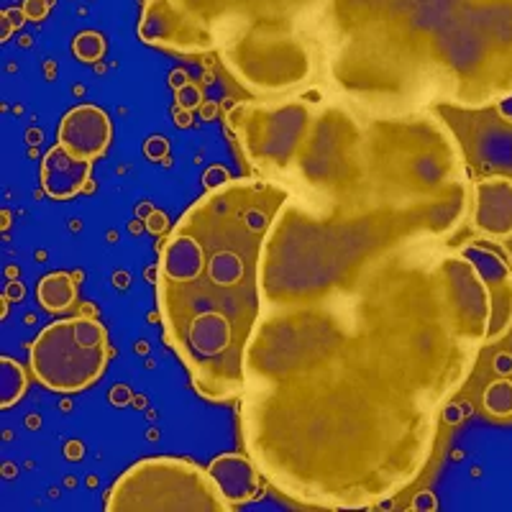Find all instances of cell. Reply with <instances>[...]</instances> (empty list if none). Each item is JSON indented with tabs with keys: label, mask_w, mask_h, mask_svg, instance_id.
Here are the masks:
<instances>
[{
	"label": "cell",
	"mask_w": 512,
	"mask_h": 512,
	"mask_svg": "<svg viewBox=\"0 0 512 512\" xmlns=\"http://www.w3.org/2000/svg\"><path fill=\"white\" fill-rule=\"evenodd\" d=\"M287 198L280 180H228L192 203L159 249L164 341L205 400L244 395L246 349L262 313L264 244Z\"/></svg>",
	"instance_id": "obj_1"
},
{
	"label": "cell",
	"mask_w": 512,
	"mask_h": 512,
	"mask_svg": "<svg viewBox=\"0 0 512 512\" xmlns=\"http://www.w3.org/2000/svg\"><path fill=\"white\" fill-rule=\"evenodd\" d=\"M108 512H228L210 472L195 461L154 456L128 466L105 497Z\"/></svg>",
	"instance_id": "obj_2"
},
{
	"label": "cell",
	"mask_w": 512,
	"mask_h": 512,
	"mask_svg": "<svg viewBox=\"0 0 512 512\" xmlns=\"http://www.w3.org/2000/svg\"><path fill=\"white\" fill-rule=\"evenodd\" d=\"M108 356L111 349L103 323L80 315L57 320L36 336L29 349V367L47 390L70 395L103 377Z\"/></svg>",
	"instance_id": "obj_3"
},
{
	"label": "cell",
	"mask_w": 512,
	"mask_h": 512,
	"mask_svg": "<svg viewBox=\"0 0 512 512\" xmlns=\"http://www.w3.org/2000/svg\"><path fill=\"white\" fill-rule=\"evenodd\" d=\"M111 139V118L93 103L77 105V108H72V111L62 118V123H59L57 144H62L67 152H72L80 159H90V162L100 159L108 152Z\"/></svg>",
	"instance_id": "obj_4"
},
{
	"label": "cell",
	"mask_w": 512,
	"mask_h": 512,
	"mask_svg": "<svg viewBox=\"0 0 512 512\" xmlns=\"http://www.w3.org/2000/svg\"><path fill=\"white\" fill-rule=\"evenodd\" d=\"M474 228L492 241L512 239V180L484 177L474 182Z\"/></svg>",
	"instance_id": "obj_5"
},
{
	"label": "cell",
	"mask_w": 512,
	"mask_h": 512,
	"mask_svg": "<svg viewBox=\"0 0 512 512\" xmlns=\"http://www.w3.org/2000/svg\"><path fill=\"white\" fill-rule=\"evenodd\" d=\"M93 185V162L54 144L41 159V187L52 200H72Z\"/></svg>",
	"instance_id": "obj_6"
},
{
	"label": "cell",
	"mask_w": 512,
	"mask_h": 512,
	"mask_svg": "<svg viewBox=\"0 0 512 512\" xmlns=\"http://www.w3.org/2000/svg\"><path fill=\"white\" fill-rule=\"evenodd\" d=\"M210 477L221 489V495L231 507L246 505L262 495V477L256 461L246 459L244 454H223L210 461Z\"/></svg>",
	"instance_id": "obj_7"
},
{
	"label": "cell",
	"mask_w": 512,
	"mask_h": 512,
	"mask_svg": "<svg viewBox=\"0 0 512 512\" xmlns=\"http://www.w3.org/2000/svg\"><path fill=\"white\" fill-rule=\"evenodd\" d=\"M39 305L49 313H64L77 303V282L67 272H52L36 287Z\"/></svg>",
	"instance_id": "obj_8"
},
{
	"label": "cell",
	"mask_w": 512,
	"mask_h": 512,
	"mask_svg": "<svg viewBox=\"0 0 512 512\" xmlns=\"http://www.w3.org/2000/svg\"><path fill=\"white\" fill-rule=\"evenodd\" d=\"M26 384H29L26 369L16 359L3 356L0 359V408L8 410L11 405H16L26 392Z\"/></svg>",
	"instance_id": "obj_9"
},
{
	"label": "cell",
	"mask_w": 512,
	"mask_h": 512,
	"mask_svg": "<svg viewBox=\"0 0 512 512\" xmlns=\"http://www.w3.org/2000/svg\"><path fill=\"white\" fill-rule=\"evenodd\" d=\"M482 408L492 418H512V382L497 379L489 384L482 395Z\"/></svg>",
	"instance_id": "obj_10"
}]
</instances>
